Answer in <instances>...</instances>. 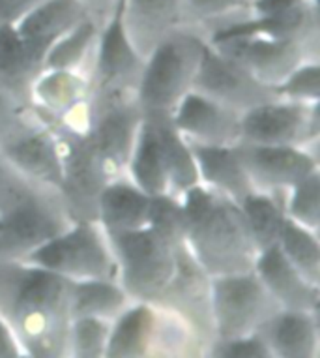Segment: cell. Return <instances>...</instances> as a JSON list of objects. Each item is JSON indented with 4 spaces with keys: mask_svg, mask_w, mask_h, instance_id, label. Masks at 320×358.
<instances>
[{
    "mask_svg": "<svg viewBox=\"0 0 320 358\" xmlns=\"http://www.w3.org/2000/svg\"><path fill=\"white\" fill-rule=\"evenodd\" d=\"M90 19L79 0H43L15 23V30L41 59L54 41Z\"/></svg>",
    "mask_w": 320,
    "mask_h": 358,
    "instance_id": "obj_21",
    "label": "cell"
},
{
    "mask_svg": "<svg viewBox=\"0 0 320 358\" xmlns=\"http://www.w3.org/2000/svg\"><path fill=\"white\" fill-rule=\"evenodd\" d=\"M189 148L204 186L216 189L217 194L225 195L236 205H242L255 192L236 147H208L189 143Z\"/></svg>",
    "mask_w": 320,
    "mask_h": 358,
    "instance_id": "obj_22",
    "label": "cell"
},
{
    "mask_svg": "<svg viewBox=\"0 0 320 358\" xmlns=\"http://www.w3.org/2000/svg\"><path fill=\"white\" fill-rule=\"evenodd\" d=\"M210 355L219 358H274V352L261 330L255 334L233 338V340L212 341Z\"/></svg>",
    "mask_w": 320,
    "mask_h": 358,
    "instance_id": "obj_38",
    "label": "cell"
},
{
    "mask_svg": "<svg viewBox=\"0 0 320 358\" xmlns=\"http://www.w3.org/2000/svg\"><path fill=\"white\" fill-rule=\"evenodd\" d=\"M300 2H303V0H255L247 8V13H251V15H272V13L291 10Z\"/></svg>",
    "mask_w": 320,
    "mask_h": 358,
    "instance_id": "obj_43",
    "label": "cell"
},
{
    "mask_svg": "<svg viewBox=\"0 0 320 358\" xmlns=\"http://www.w3.org/2000/svg\"><path fill=\"white\" fill-rule=\"evenodd\" d=\"M23 263L68 278L85 280H117V259L109 238L98 222L75 220L60 235L30 253Z\"/></svg>",
    "mask_w": 320,
    "mask_h": 358,
    "instance_id": "obj_5",
    "label": "cell"
},
{
    "mask_svg": "<svg viewBox=\"0 0 320 358\" xmlns=\"http://www.w3.org/2000/svg\"><path fill=\"white\" fill-rule=\"evenodd\" d=\"M88 77L81 71L43 70L32 87V109L66 122L87 107Z\"/></svg>",
    "mask_w": 320,
    "mask_h": 358,
    "instance_id": "obj_26",
    "label": "cell"
},
{
    "mask_svg": "<svg viewBox=\"0 0 320 358\" xmlns=\"http://www.w3.org/2000/svg\"><path fill=\"white\" fill-rule=\"evenodd\" d=\"M180 197L186 216L184 246L210 278L255 268L259 252L240 205L203 182Z\"/></svg>",
    "mask_w": 320,
    "mask_h": 358,
    "instance_id": "obj_2",
    "label": "cell"
},
{
    "mask_svg": "<svg viewBox=\"0 0 320 358\" xmlns=\"http://www.w3.org/2000/svg\"><path fill=\"white\" fill-rule=\"evenodd\" d=\"M146 118H150L156 126L161 152H163L165 167H167V175H169L170 194L178 197L193 186L201 184L197 162H195V156L189 148V143L178 134V129L170 122V117Z\"/></svg>",
    "mask_w": 320,
    "mask_h": 358,
    "instance_id": "obj_29",
    "label": "cell"
},
{
    "mask_svg": "<svg viewBox=\"0 0 320 358\" xmlns=\"http://www.w3.org/2000/svg\"><path fill=\"white\" fill-rule=\"evenodd\" d=\"M148 227L167 241L170 246L184 244L186 236V216L182 201L175 195H156L150 199Z\"/></svg>",
    "mask_w": 320,
    "mask_h": 358,
    "instance_id": "obj_34",
    "label": "cell"
},
{
    "mask_svg": "<svg viewBox=\"0 0 320 358\" xmlns=\"http://www.w3.org/2000/svg\"><path fill=\"white\" fill-rule=\"evenodd\" d=\"M117 259V280L129 299L156 304L176 271V248L150 227L107 236Z\"/></svg>",
    "mask_w": 320,
    "mask_h": 358,
    "instance_id": "obj_4",
    "label": "cell"
},
{
    "mask_svg": "<svg viewBox=\"0 0 320 358\" xmlns=\"http://www.w3.org/2000/svg\"><path fill=\"white\" fill-rule=\"evenodd\" d=\"M99 27L92 19L82 21L79 27L54 41L43 57V70L81 71L87 60L96 53Z\"/></svg>",
    "mask_w": 320,
    "mask_h": 358,
    "instance_id": "obj_31",
    "label": "cell"
},
{
    "mask_svg": "<svg viewBox=\"0 0 320 358\" xmlns=\"http://www.w3.org/2000/svg\"><path fill=\"white\" fill-rule=\"evenodd\" d=\"M274 357H319V313L281 310L261 329Z\"/></svg>",
    "mask_w": 320,
    "mask_h": 358,
    "instance_id": "obj_25",
    "label": "cell"
},
{
    "mask_svg": "<svg viewBox=\"0 0 320 358\" xmlns=\"http://www.w3.org/2000/svg\"><path fill=\"white\" fill-rule=\"evenodd\" d=\"M240 134L244 143L286 145L309 150L311 145H317L320 136L319 101L300 103L277 98L261 103L242 113Z\"/></svg>",
    "mask_w": 320,
    "mask_h": 358,
    "instance_id": "obj_11",
    "label": "cell"
},
{
    "mask_svg": "<svg viewBox=\"0 0 320 358\" xmlns=\"http://www.w3.org/2000/svg\"><path fill=\"white\" fill-rule=\"evenodd\" d=\"M210 311L216 341L255 334L281 308L249 271L210 278Z\"/></svg>",
    "mask_w": 320,
    "mask_h": 358,
    "instance_id": "obj_6",
    "label": "cell"
},
{
    "mask_svg": "<svg viewBox=\"0 0 320 358\" xmlns=\"http://www.w3.org/2000/svg\"><path fill=\"white\" fill-rule=\"evenodd\" d=\"M240 208L244 212L256 252H264L279 242L281 231H283L286 220L283 195L264 194V192L255 189L240 205Z\"/></svg>",
    "mask_w": 320,
    "mask_h": 358,
    "instance_id": "obj_30",
    "label": "cell"
},
{
    "mask_svg": "<svg viewBox=\"0 0 320 358\" xmlns=\"http://www.w3.org/2000/svg\"><path fill=\"white\" fill-rule=\"evenodd\" d=\"M319 4L317 0H303L291 10L272 15H251L236 19L210 30L206 41L221 40L228 36H264L274 40H294L317 51L319 48Z\"/></svg>",
    "mask_w": 320,
    "mask_h": 358,
    "instance_id": "obj_17",
    "label": "cell"
},
{
    "mask_svg": "<svg viewBox=\"0 0 320 358\" xmlns=\"http://www.w3.org/2000/svg\"><path fill=\"white\" fill-rule=\"evenodd\" d=\"M43 71V59L19 36L15 24L0 23V92L13 106L32 109V87Z\"/></svg>",
    "mask_w": 320,
    "mask_h": 358,
    "instance_id": "obj_18",
    "label": "cell"
},
{
    "mask_svg": "<svg viewBox=\"0 0 320 358\" xmlns=\"http://www.w3.org/2000/svg\"><path fill=\"white\" fill-rule=\"evenodd\" d=\"M277 246L309 283L320 287V244L314 231L286 217Z\"/></svg>",
    "mask_w": 320,
    "mask_h": 358,
    "instance_id": "obj_32",
    "label": "cell"
},
{
    "mask_svg": "<svg viewBox=\"0 0 320 358\" xmlns=\"http://www.w3.org/2000/svg\"><path fill=\"white\" fill-rule=\"evenodd\" d=\"M143 118L135 96L94 100L87 134L109 180L128 169Z\"/></svg>",
    "mask_w": 320,
    "mask_h": 358,
    "instance_id": "obj_10",
    "label": "cell"
},
{
    "mask_svg": "<svg viewBox=\"0 0 320 358\" xmlns=\"http://www.w3.org/2000/svg\"><path fill=\"white\" fill-rule=\"evenodd\" d=\"M43 0H0V23L15 24Z\"/></svg>",
    "mask_w": 320,
    "mask_h": 358,
    "instance_id": "obj_41",
    "label": "cell"
},
{
    "mask_svg": "<svg viewBox=\"0 0 320 358\" xmlns=\"http://www.w3.org/2000/svg\"><path fill=\"white\" fill-rule=\"evenodd\" d=\"M122 6L124 0H120L111 17L99 29L92 66L94 100L135 96L139 87L145 59L137 53L126 34Z\"/></svg>",
    "mask_w": 320,
    "mask_h": 358,
    "instance_id": "obj_12",
    "label": "cell"
},
{
    "mask_svg": "<svg viewBox=\"0 0 320 358\" xmlns=\"http://www.w3.org/2000/svg\"><path fill=\"white\" fill-rule=\"evenodd\" d=\"M79 4L87 12L88 17L101 29L107 23V19L111 17L112 12L117 10L120 0H79Z\"/></svg>",
    "mask_w": 320,
    "mask_h": 358,
    "instance_id": "obj_42",
    "label": "cell"
},
{
    "mask_svg": "<svg viewBox=\"0 0 320 358\" xmlns=\"http://www.w3.org/2000/svg\"><path fill=\"white\" fill-rule=\"evenodd\" d=\"M60 195L34 188L8 210L0 212V261H24L30 253L71 225Z\"/></svg>",
    "mask_w": 320,
    "mask_h": 358,
    "instance_id": "obj_7",
    "label": "cell"
},
{
    "mask_svg": "<svg viewBox=\"0 0 320 358\" xmlns=\"http://www.w3.org/2000/svg\"><path fill=\"white\" fill-rule=\"evenodd\" d=\"M62 154V182L57 194L70 217L98 222L101 189L109 182L87 131L62 129L57 134Z\"/></svg>",
    "mask_w": 320,
    "mask_h": 358,
    "instance_id": "obj_9",
    "label": "cell"
},
{
    "mask_svg": "<svg viewBox=\"0 0 320 358\" xmlns=\"http://www.w3.org/2000/svg\"><path fill=\"white\" fill-rule=\"evenodd\" d=\"M285 214L305 229L319 233L320 225V171L294 184L285 195Z\"/></svg>",
    "mask_w": 320,
    "mask_h": 358,
    "instance_id": "obj_33",
    "label": "cell"
},
{
    "mask_svg": "<svg viewBox=\"0 0 320 358\" xmlns=\"http://www.w3.org/2000/svg\"><path fill=\"white\" fill-rule=\"evenodd\" d=\"M159 341V315L150 302H137L111 323L105 357L137 358L156 351Z\"/></svg>",
    "mask_w": 320,
    "mask_h": 358,
    "instance_id": "obj_23",
    "label": "cell"
},
{
    "mask_svg": "<svg viewBox=\"0 0 320 358\" xmlns=\"http://www.w3.org/2000/svg\"><path fill=\"white\" fill-rule=\"evenodd\" d=\"M238 156L256 192L283 195L319 169L317 154L302 147L238 143Z\"/></svg>",
    "mask_w": 320,
    "mask_h": 358,
    "instance_id": "obj_13",
    "label": "cell"
},
{
    "mask_svg": "<svg viewBox=\"0 0 320 358\" xmlns=\"http://www.w3.org/2000/svg\"><path fill=\"white\" fill-rule=\"evenodd\" d=\"M150 195L131 180L112 178L101 189L98 203V223L107 236L148 227Z\"/></svg>",
    "mask_w": 320,
    "mask_h": 358,
    "instance_id": "obj_24",
    "label": "cell"
},
{
    "mask_svg": "<svg viewBox=\"0 0 320 358\" xmlns=\"http://www.w3.org/2000/svg\"><path fill=\"white\" fill-rule=\"evenodd\" d=\"M208 43L221 57L268 88L281 85L303 62L319 59L317 51L302 41L274 40L264 36H228Z\"/></svg>",
    "mask_w": 320,
    "mask_h": 358,
    "instance_id": "obj_8",
    "label": "cell"
},
{
    "mask_svg": "<svg viewBox=\"0 0 320 358\" xmlns=\"http://www.w3.org/2000/svg\"><path fill=\"white\" fill-rule=\"evenodd\" d=\"M238 2H240V4H244L245 8H249L251 4H253V2H255V0H238Z\"/></svg>",
    "mask_w": 320,
    "mask_h": 358,
    "instance_id": "obj_45",
    "label": "cell"
},
{
    "mask_svg": "<svg viewBox=\"0 0 320 358\" xmlns=\"http://www.w3.org/2000/svg\"><path fill=\"white\" fill-rule=\"evenodd\" d=\"M256 276L274 296L281 310L314 311L319 313L320 287L309 283L300 272L289 263L279 246L268 248L256 255Z\"/></svg>",
    "mask_w": 320,
    "mask_h": 358,
    "instance_id": "obj_19",
    "label": "cell"
},
{
    "mask_svg": "<svg viewBox=\"0 0 320 358\" xmlns=\"http://www.w3.org/2000/svg\"><path fill=\"white\" fill-rule=\"evenodd\" d=\"M184 24H210V30L233 23L247 15V8L238 0H182Z\"/></svg>",
    "mask_w": 320,
    "mask_h": 358,
    "instance_id": "obj_36",
    "label": "cell"
},
{
    "mask_svg": "<svg viewBox=\"0 0 320 358\" xmlns=\"http://www.w3.org/2000/svg\"><path fill=\"white\" fill-rule=\"evenodd\" d=\"M71 283L34 264L0 261V317L13 330L23 355H66Z\"/></svg>",
    "mask_w": 320,
    "mask_h": 358,
    "instance_id": "obj_1",
    "label": "cell"
},
{
    "mask_svg": "<svg viewBox=\"0 0 320 358\" xmlns=\"http://www.w3.org/2000/svg\"><path fill=\"white\" fill-rule=\"evenodd\" d=\"M281 100L314 103L320 100V66L319 59L307 60L292 71L285 81L274 88Z\"/></svg>",
    "mask_w": 320,
    "mask_h": 358,
    "instance_id": "obj_37",
    "label": "cell"
},
{
    "mask_svg": "<svg viewBox=\"0 0 320 358\" xmlns=\"http://www.w3.org/2000/svg\"><path fill=\"white\" fill-rule=\"evenodd\" d=\"M206 38L197 30L175 29L145 59L135 100L143 117H170L193 90Z\"/></svg>",
    "mask_w": 320,
    "mask_h": 358,
    "instance_id": "obj_3",
    "label": "cell"
},
{
    "mask_svg": "<svg viewBox=\"0 0 320 358\" xmlns=\"http://www.w3.org/2000/svg\"><path fill=\"white\" fill-rule=\"evenodd\" d=\"M0 152L30 184L59 192L62 154L57 134L27 124L15 136L0 143Z\"/></svg>",
    "mask_w": 320,
    "mask_h": 358,
    "instance_id": "obj_15",
    "label": "cell"
},
{
    "mask_svg": "<svg viewBox=\"0 0 320 358\" xmlns=\"http://www.w3.org/2000/svg\"><path fill=\"white\" fill-rule=\"evenodd\" d=\"M129 300L117 280L73 282L70 291V317H98L112 323L128 308Z\"/></svg>",
    "mask_w": 320,
    "mask_h": 358,
    "instance_id": "obj_28",
    "label": "cell"
},
{
    "mask_svg": "<svg viewBox=\"0 0 320 358\" xmlns=\"http://www.w3.org/2000/svg\"><path fill=\"white\" fill-rule=\"evenodd\" d=\"M34 188L38 186L30 184L24 176L19 175L0 152V212L8 210Z\"/></svg>",
    "mask_w": 320,
    "mask_h": 358,
    "instance_id": "obj_39",
    "label": "cell"
},
{
    "mask_svg": "<svg viewBox=\"0 0 320 358\" xmlns=\"http://www.w3.org/2000/svg\"><path fill=\"white\" fill-rule=\"evenodd\" d=\"M24 126L27 120L23 118V111L0 92V143L15 136Z\"/></svg>",
    "mask_w": 320,
    "mask_h": 358,
    "instance_id": "obj_40",
    "label": "cell"
},
{
    "mask_svg": "<svg viewBox=\"0 0 320 358\" xmlns=\"http://www.w3.org/2000/svg\"><path fill=\"white\" fill-rule=\"evenodd\" d=\"M128 171L129 176H131V182L150 197L173 195L159 137H157L156 126L150 118H143L133 152H131V158L128 162Z\"/></svg>",
    "mask_w": 320,
    "mask_h": 358,
    "instance_id": "obj_27",
    "label": "cell"
},
{
    "mask_svg": "<svg viewBox=\"0 0 320 358\" xmlns=\"http://www.w3.org/2000/svg\"><path fill=\"white\" fill-rule=\"evenodd\" d=\"M109 332H111V321H105V319L98 317L71 319L70 336H68V349H70L73 357H105Z\"/></svg>",
    "mask_w": 320,
    "mask_h": 358,
    "instance_id": "obj_35",
    "label": "cell"
},
{
    "mask_svg": "<svg viewBox=\"0 0 320 358\" xmlns=\"http://www.w3.org/2000/svg\"><path fill=\"white\" fill-rule=\"evenodd\" d=\"M193 92L206 96L236 113H245L253 107L277 100L274 88L262 87L242 68L227 60L210 48L206 41L197 76L193 79Z\"/></svg>",
    "mask_w": 320,
    "mask_h": 358,
    "instance_id": "obj_14",
    "label": "cell"
},
{
    "mask_svg": "<svg viewBox=\"0 0 320 358\" xmlns=\"http://www.w3.org/2000/svg\"><path fill=\"white\" fill-rule=\"evenodd\" d=\"M240 118V113L191 90L170 115V122L187 143L236 147L242 141Z\"/></svg>",
    "mask_w": 320,
    "mask_h": 358,
    "instance_id": "obj_16",
    "label": "cell"
},
{
    "mask_svg": "<svg viewBox=\"0 0 320 358\" xmlns=\"http://www.w3.org/2000/svg\"><path fill=\"white\" fill-rule=\"evenodd\" d=\"M122 21L131 45L146 59L165 36L184 24L182 0H124Z\"/></svg>",
    "mask_w": 320,
    "mask_h": 358,
    "instance_id": "obj_20",
    "label": "cell"
},
{
    "mask_svg": "<svg viewBox=\"0 0 320 358\" xmlns=\"http://www.w3.org/2000/svg\"><path fill=\"white\" fill-rule=\"evenodd\" d=\"M21 355H23V349L19 345L13 330L0 317V358H19Z\"/></svg>",
    "mask_w": 320,
    "mask_h": 358,
    "instance_id": "obj_44",
    "label": "cell"
}]
</instances>
